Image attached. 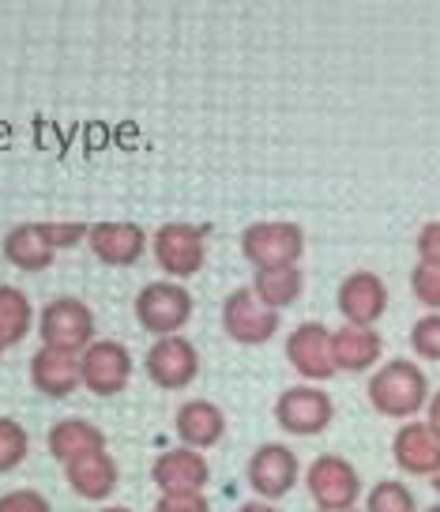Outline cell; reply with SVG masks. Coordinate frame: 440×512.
I'll return each mask as SVG.
<instances>
[{"mask_svg": "<svg viewBox=\"0 0 440 512\" xmlns=\"http://www.w3.org/2000/svg\"><path fill=\"white\" fill-rule=\"evenodd\" d=\"M132 351L117 339H95L87 351L79 354V384L98 396V400H110V396H121L132 381Z\"/></svg>", "mask_w": 440, "mask_h": 512, "instance_id": "cell-10", "label": "cell"}, {"mask_svg": "<svg viewBox=\"0 0 440 512\" xmlns=\"http://www.w3.org/2000/svg\"><path fill=\"white\" fill-rule=\"evenodd\" d=\"M136 324L143 332H151L155 339L181 336L185 324L196 313V302L185 283H173V279H151L136 290V302H132Z\"/></svg>", "mask_w": 440, "mask_h": 512, "instance_id": "cell-4", "label": "cell"}, {"mask_svg": "<svg viewBox=\"0 0 440 512\" xmlns=\"http://www.w3.org/2000/svg\"><path fill=\"white\" fill-rule=\"evenodd\" d=\"M388 283L377 272H350L335 290V305H339V317L354 328H377V320H384L388 313Z\"/></svg>", "mask_w": 440, "mask_h": 512, "instance_id": "cell-14", "label": "cell"}, {"mask_svg": "<svg viewBox=\"0 0 440 512\" xmlns=\"http://www.w3.org/2000/svg\"><path fill=\"white\" fill-rule=\"evenodd\" d=\"M422 512H440V501H437V505H429V509H422Z\"/></svg>", "mask_w": 440, "mask_h": 512, "instance_id": "cell-37", "label": "cell"}, {"mask_svg": "<svg viewBox=\"0 0 440 512\" xmlns=\"http://www.w3.org/2000/svg\"><path fill=\"white\" fill-rule=\"evenodd\" d=\"M241 256L252 264V272L271 268H301L305 256V230L290 219H256L241 230Z\"/></svg>", "mask_w": 440, "mask_h": 512, "instance_id": "cell-2", "label": "cell"}, {"mask_svg": "<svg viewBox=\"0 0 440 512\" xmlns=\"http://www.w3.org/2000/svg\"><path fill=\"white\" fill-rule=\"evenodd\" d=\"M177 441L196 452H211L226 437V411L211 400H185L173 415Z\"/></svg>", "mask_w": 440, "mask_h": 512, "instance_id": "cell-18", "label": "cell"}, {"mask_svg": "<svg viewBox=\"0 0 440 512\" xmlns=\"http://www.w3.org/2000/svg\"><path fill=\"white\" fill-rule=\"evenodd\" d=\"M31 456V433L16 418H0V475L16 471Z\"/></svg>", "mask_w": 440, "mask_h": 512, "instance_id": "cell-26", "label": "cell"}, {"mask_svg": "<svg viewBox=\"0 0 440 512\" xmlns=\"http://www.w3.org/2000/svg\"><path fill=\"white\" fill-rule=\"evenodd\" d=\"M31 328H38V313H34L31 298L19 287H0V343L16 347L27 339Z\"/></svg>", "mask_w": 440, "mask_h": 512, "instance_id": "cell-24", "label": "cell"}, {"mask_svg": "<svg viewBox=\"0 0 440 512\" xmlns=\"http://www.w3.org/2000/svg\"><path fill=\"white\" fill-rule=\"evenodd\" d=\"M301 482H305V490L313 497L316 512H350L358 509V501L365 497L358 467L350 464L346 456H339V452L316 456L313 464L305 467Z\"/></svg>", "mask_w": 440, "mask_h": 512, "instance_id": "cell-6", "label": "cell"}, {"mask_svg": "<svg viewBox=\"0 0 440 512\" xmlns=\"http://www.w3.org/2000/svg\"><path fill=\"white\" fill-rule=\"evenodd\" d=\"M362 512H422L418 509V497L407 482L399 479H380L369 486V494L362 497Z\"/></svg>", "mask_w": 440, "mask_h": 512, "instance_id": "cell-25", "label": "cell"}, {"mask_svg": "<svg viewBox=\"0 0 440 512\" xmlns=\"http://www.w3.org/2000/svg\"><path fill=\"white\" fill-rule=\"evenodd\" d=\"M425 422H429V426L440 433V388L433 392V396H429V407H425Z\"/></svg>", "mask_w": 440, "mask_h": 512, "instance_id": "cell-33", "label": "cell"}, {"mask_svg": "<svg viewBox=\"0 0 440 512\" xmlns=\"http://www.w3.org/2000/svg\"><path fill=\"white\" fill-rule=\"evenodd\" d=\"M414 249H418V260L422 264H440V219L425 223L414 238Z\"/></svg>", "mask_w": 440, "mask_h": 512, "instance_id": "cell-32", "label": "cell"}, {"mask_svg": "<svg viewBox=\"0 0 440 512\" xmlns=\"http://www.w3.org/2000/svg\"><path fill=\"white\" fill-rule=\"evenodd\" d=\"M31 384L49 396V400H68V396H76L79 388V358L76 354H61V351H34L31 358Z\"/></svg>", "mask_w": 440, "mask_h": 512, "instance_id": "cell-21", "label": "cell"}, {"mask_svg": "<svg viewBox=\"0 0 440 512\" xmlns=\"http://www.w3.org/2000/svg\"><path fill=\"white\" fill-rule=\"evenodd\" d=\"M219 320L226 339L237 343V347H268L271 339L279 336V328H283V317L275 309H268V305L256 302L252 287L230 290L222 298Z\"/></svg>", "mask_w": 440, "mask_h": 512, "instance_id": "cell-9", "label": "cell"}, {"mask_svg": "<svg viewBox=\"0 0 440 512\" xmlns=\"http://www.w3.org/2000/svg\"><path fill=\"white\" fill-rule=\"evenodd\" d=\"M155 512H211L207 494H158Z\"/></svg>", "mask_w": 440, "mask_h": 512, "instance_id": "cell-31", "label": "cell"}, {"mask_svg": "<svg viewBox=\"0 0 440 512\" xmlns=\"http://www.w3.org/2000/svg\"><path fill=\"white\" fill-rule=\"evenodd\" d=\"M252 294H256V302L275 309V313H283L290 305L301 298V290H305V272L301 268H271V272H252Z\"/></svg>", "mask_w": 440, "mask_h": 512, "instance_id": "cell-23", "label": "cell"}, {"mask_svg": "<svg viewBox=\"0 0 440 512\" xmlns=\"http://www.w3.org/2000/svg\"><path fill=\"white\" fill-rule=\"evenodd\" d=\"M46 448L57 464L68 467L72 460H83V456H91V452H102V448H106V433L98 430L95 422L72 415V418H61V422L49 426Z\"/></svg>", "mask_w": 440, "mask_h": 512, "instance_id": "cell-20", "label": "cell"}, {"mask_svg": "<svg viewBox=\"0 0 440 512\" xmlns=\"http://www.w3.org/2000/svg\"><path fill=\"white\" fill-rule=\"evenodd\" d=\"M410 294L429 309V313H440V264H414L410 272Z\"/></svg>", "mask_w": 440, "mask_h": 512, "instance_id": "cell-29", "label": "cell"}, {"mask_svg": "<svg viewBox=\"0 0 440 512\" xmlns=\"http://www.w3.org/2000/svg\"><path fill=\"white\" fill-rule=\"evenodd\" d=\"M429 482H433V490H437V494H440V471H437V475H433V479H429Z\"/></svg>", "mask_w": 440, "mask_h": 512, "instance_id": "cell-36", "label": "cell"}, {"mask_svg": "<svg viewBox=\"0 0 440 512\" xmlns=\"http://www.w3.org/2000/svg\"><path fill=\"white\" fill-rule=\"evenodd\" d=\"M286 362L301 377V384L331 381L335 369V354H331V328L320 320H305L286 336Z\"/></svg>", "mask_w": 440, "mask_h": 512, "instance_id": "cell-12", "label": "cell"}, {"mask_svg": "<svg viewBox=\"0 0 440 512\" xmlns=\"http://www.w3.org/2000/svg\"><path fill=\"white\" fill-rule=\"evenodd\" d=\"M301 475H305V467H301L298 452L286 445V441H264V445L252 448L249 464H245V482H249V490L256 494V501H283L290 490H298Z\"/></svg>", "mask_w": 440, "mask_h": 512, "instance_id": "cell-8", "label": "cell"}, {"mask_svg": "<svg viewBox=\"0 0 440 512\" xmlns=\"http://www.w3.org/2000/svg\"><path fill=\"white\" fill-rule=\"evenodd\" d=\"M143 369H147V381L155 384V388H162V392H185L200 377V351L185 336L155 339L147 347Z\"/></svg>", "mask_w": 440, "mask_h": 512, "instance_id": "cell-11", "label": "cell"}, {"mask_svg": "<svg viewBox=\"0 0 440 512\" xmlns=\"http://www.w3.org/2000/svg\"><path fill=\"white\" fill-rule=\"evenodd\" d=\"M207 238L211 226L204 223H162L151 234V256H155L162 279L185 283L204 272L207 264Z\"/></svg>", "mask_w": 440, "mask_h": 512, "instance_id": "cell-3", "label": "cell"}, {"mask_svg": "<svg viewBox=\"0 0 440 512\" xmlns=\"http://www.w3.org/2000/svg\"><path fill=\"white\" fill-rule=\"evenodd\" d=\"M410 351L422 362H440V313H425L410 328Z\"/></svg>", "mask_w": 440, "mask_h": 512, "instance_id": "cell-27", "label": "cell"}, {"mask_svg": "<svg viewBox=\"0 0 440 512\" xmlns=\"http://www.w3.org/2000/svg\"><path fill=\"white\" fill-rule=\"evenodd\" d=\"M151 482L158 486V494H207L211 467H207L204 452L185 448V445H173L155 456V464H151Z\"/></svg>", "mask_w": 440, "mask_h": 512, "instance_id": "cell-15", "label": "cell"}, {"mask_svg": "<svg viewBox=\"0 0 440 512\" xmlns=\"http://www.w3.org/2000/svg\"><path fill=\"white\" fill-rule=\"evenodd\" d=\"M234 512H283L279 505H268V501H245V505H237Z\"/></svg>", "mask_w": 440, "mask_h": 512, "instance_id": "cell-34", "label": "cell"}, {"mask_svg": "<svg viewBox=\"0 0 440 512\" xmlns=\"http://www.w3.org/2000/svg\"><path fill=\"white\" fill-rule=\"evenodd\" d=\"M38 226H42V234H46L53 253H68V249L83 245L87 230H91V223H76V219H49V223H38Z\"/></svg>", "mask_w": 440, "mask_h": 512, "instance_id": "cell-28", "label": "cell"}, {"mask_svg": "<svg viewBox=\"0 0 440 512\" xmlns=\"http://www.w3.org/2000/svg\"><path fill=\"white\" fill-rule=\"evenodd\" d=\"M429 377L414 358H392L380 362V369L369 373L365 381V400L384 418L395 422H414L429 407Z\"/></svg>", "mask_w": 440, "mask_h": 512, "instance_id": "cell-1", "label": "cell"}, {"mask_svg": "<svg viewBox=\"0 0 440 512\" xmlns=\"http://www.w3.org/2000/svg\"><path fill=\"white\" fill-rule=\"evenodd\" d=\"M0 253H4V260L12 264V268H19V272H46L49 264L57 260V253L49 249L46 234H42V226L38 223H19L12 226L8 234H4V241H0Z\"/></svg>", "mask_w": 440, "mask_h": 512, "instance_id": "cell-22", "label": "cell"}, {"mask_svg": "<svg viewBox=\"0 0 440 512\" xmlns=\"http://www.w3.org/2000/svg\"><path fill=\"white\" fill-rule=\"evenodd\" d=\"M392 460L403 475L433 479L440 471V433L425 418L403 422L392 437Z\"/></svg>", "mask_w": 440, "mask_h": 512, "instance_id": "cell-16", "label": "cell"}, {"mask_svg": "<svg viewBox=\"0 0 440 512\" xmlns=\"http://www.w3.org/2000/svg\"><path fill=\"white\" fill-rule=\"evenodd\" d=\"M87 249L106 268H132V264H140L143 256H147L151 238H147V230L140 223L102 219V223H91V230H87Z\"/></svg>", "mask_w": 440, "mask_h": 512, "instance_id": "cell-13", "label": "cell"}, {"mask_svg": "<svg viewBox=\"0 0 440 512\" xmlns=\"http://www.w3.org/2000/svg\"><path fill=\"white\" fill-rule=\"evenodd\" d=\"M275 426L286 437H320L335 422V400L324 384H290L275 400Z\"/></svg>", "mask_w": 440, "mask_h": 512, "instance_id": "cell-7", "label": "cell"}, {"mask_svg": "<svg viewBox=\"0 0 440 512\" xmlns=\"http://www.w3.org/2000/svg\"><path fill=\"white\" fill-rule=\"evenodd\" d=\"M0 512H53L49 505V497L42 490H8V494H0Z\"/></svg>", "mask_w": 440, "mask_h": 512, "instance_id": "cell-30", "label": "cell"}, {"mask_svg": "<svg viewBox=\"0 0 440 512\" xmlns=\"http://www.w3.org/2000/svg\"><path fill=\"white\" fill-rule=\"evenodd\" d=\"M331 354L339 373H373L384 358V336L377 328H354L343 324L331 332Z\"/></svg>", "mask_w": 440, "mask_h": 512, "instance_id": "cell-19", "label": "cell"}, {"mask_svg": "<svg viewBox=\"0 0 440 512\" xmlns=\"http://www.w3.org/2000/svg\"><path fill=\"white\" fill-rule=\"evenodd\" d=\"M98 512H136V509H128V505H102Z\"/></svg>", "mask_w": 440, "mask_h": 512, "instance_id": "cell-35", "label": "cell"}, {"mask_svg": "<svg viewBox=\"0 0 440 512\" xmlns=\"http://www.w3.org/2000/svg\"><path fill=\"white\" fill-rule=\"evenodd\" d=\"M64 479H68L76 497L106 505L117 494V486H121V467L110 456V448H102V452H91L83 460H72V464L64 467Z\"/></svg>", "mask_w": 440, "mask_h": 512, "instance_id": "cell-17", "label": "cell"}, {"mask_svg": "<svg viewBox=\"0 0 440 512\" xmlns=\"http://www.w3.org/2000/svg\"><path fill=\"white\" fill-rule=\"evenodd\" d=\"M313 512H316V509H313ZM350 512H362V509H350Z\"/></svg>", "mask_w": 440, "mask_h": 512, "instance_id": "cell-39", "label": "cell"}, {"mask_svg": "<svg viewBox=\"0 0 440 512\" xmlns=\"http://www.w3.org/2000/svg\"><path fill=\"white\" fill-rule=\"evenodd\" d=\"M98 320L91 313V305L83 298H72V294H61V298H49L38 313V336H42V347L61 354H83L91 343H95Z\"/></svg>", "mask_w": 440, "mask_h": 512, "instance_id": "cell-5", "label": "cell"}, {"mask_svg": "<svg viewBox=\"0 0 440 512\" xmlns=\"http://www.w3.org/2000/svg\"><path fill=\"white\" fill-rule=\"evenodd\" d=\"M4 351H8V347H4V343H0V354H4Z\"/></svg>", "mask_w": 440, "mask_h": 512, "instance_id": "cell-38", "label": "cell"}]
</instances>
